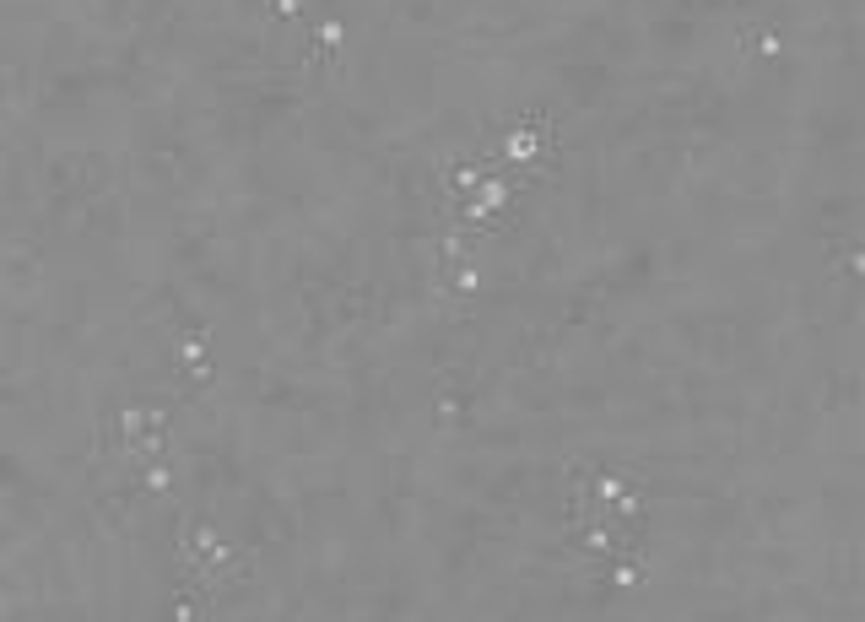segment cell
<instances>
[{
	"label": "cell",
	"mask_w": 865,
	"mask_h": 622,
	"mask_svg": "<svg viewBox=\"0 0 865 622\" xmlns=\"http://www.w3.org/2000/svg\"><path fill=\"white\" fill-rule=\"evenodd\" d=\"M498 152H503V163H509V168H519L525 179H536V168H547L552 152H557L552 119H514V125L503 130Z\"/></svg>",
	"instance_id": "6da1fadb"
},
{
	"label": "cell",
	"mask_w": 865,
	"mask_h": 622,
	"mask_svg": "<svg viewBox=\"0 0 865 622\" xmlns=\"http://www.w3.org/2000/svg\"><path fill=\"white\" fill-rule=\"evenodd\" d=\"M173 368H179L190 385H206L211 379V330L206 325H190L179 341H173Z\"/></svg>",
	"instance_id": "7a4b0ae2"
},
{
	"label": "cell",
	"mask_w": 865,
	"mask_h": 622,
	"mask_svg": "<svg viewBox=\"0 0 865 622\" xmlns=\"http://www.w3.org/2000/svg\"><path fill=\"white\" fill-rule=\"evenodd\" d=\"M341 55H346V22L336 17V11H325V17H314V28H309V60L325 65V71H336Z\"/></svg>",
	"instance_id": "3957f363"
},
{
	"label": "cell",
	"mask_w": 865,
	"mask_h": 622,
	"mask_svg": "<svg viewBox=\"0 0 865 622\" xmlns=\"http://www.w3.org/2000/svg\"><path fill=\"white\" fill-rule=\"evenodd\" d=\"M482 174H487V168L476 163V157H455V163H444V190L465 201V195H471L476 184H482Z\"/></svg>",
	"instance_id": "277c9868"
},
{
	"label": "cell",
	"mask_w": 865,
	"mask_h": 622,
	"mask_svg": "<svg viewBox=\"0 0 865 622\" xmlns=\"http://www.w3.org/2000/svg\"><path fill=\"white\" fill-rule=\"evenodd\" d=\"M476 201H482L487 211H498V217H509V206H514V184L503 179V174H482V184H476Z\"/></svg>",
	"instance_id": "5b68a950"
},
{
	"label": "cell",
	"mask_w": 865,
	"mask_h": 622,
	"mask_svg": "<svg viewBox=\"0 0 865 622\" xmlns=\"http://www.w3.org/2000/svg\"><path fill=\"white\" fill-rule=\"evenodd\" d=\"M141 493L173 498V466H168V460H146V466H141Z\"/></svg>",
	"instance_id": "8992f818"
},
{
	"label": "cell",
	"mask_w": 865,
	"mask_h": 622,
	"mask_svg": "<svg viewBox=\"0 0 865 622\" xmlns=\"http://www.w3.org/2000/svg\"><path fill=\"white\" fill-rule=\"evenodd\" d=\"M628 493V482H622V471H606V476H595V498H601V509L611 514V504Z\"/></svg>",
	"instance_id": "52a82bcc"
},
{
	"label": "cell",
	"mask_w": 865,
	"mask_h": 622,
	"mask_svg": "<svg viewBox=\"0 0 865 622\" xmlns=\"http://www.w3.org/2000/svg\"><path fill=\"white\" fill-rule=\"evenodd\" d=\"M638 579H644V558H638V552H633V558H622V563H611V585H617V590H633Z\"/></svg>",
	"instance_id": "ba28073f"
},
{
	"label": "cell",
	"mask_w": 865,
	"mask_h": 622,
	"mask_svg": "<svg viewBox=\"0 0 865 622\" xmlns=\"http://www.w3.org/2000/svg\"><path fill=\"white\" fill-rule=\"evenodd\" d=\"M449 271H455V293H460V298L482 293V271H476L471 260H460V266H449Z\"/></svg>",
	"instance_id": "9c48e42d"
},
{
	"label": "cell",
	"mask_w": 865,
	"mask_h": 622,
	"mask_svg": "<svg viewBox=\"0 0 865 622\" xmlns=\"http://www.w3.org/2000/svg\"><path fill=\"white\" fill-rule=\"evenodd\" d=\"M271 22H303V0H260Z\"/></svg>",
	"instance_id": "30bf717a"
},
{
	"label": "cell",
	"mask_w": 865,
	"mask_h": 622,
	"mask_svg": "<svg viewBox=\"0 0 865 622\" xmlns=\"http://www.w3.org/2000/svg\"><path fill=\"white\" fill-rule=\"evenodd\" d=\"M779 49H784L779 28H763V33H757V55H763V60H779Z\"/></svg>",
	"instance_id": "8fae6325"
}]
</instances>
